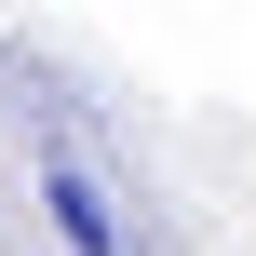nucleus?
Returning <instances> with one entry per match:
<instances>
[{"label":"nucleus","mask_w":256,"mask_h":256,"mask_svg":"<svg viewBox=\"0 0 256 256\" xmlns=\"http://www.w3.org/2000/svg\"><path fill=\"white\" fill-rule=\"evenodd\" d=\"M40 216H54L68 256H122V202H108V176H94L68 135H40Z\"/></svg>","instance_id":"nucleus-1"}]
</instances>
